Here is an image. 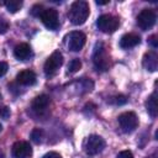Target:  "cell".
Masks as SVG:
<instances>
[{"mask_svg":"<svg viewBox=\"0 0 158 158\" xmlns=\"http://www.w3.org/2000/svg\"><path fill=\"white\" fill-rule=\"evenodd\" d=\"M89 14H90V10H89L88 2L83 0H78L72 4L68 12V17L73 25H83L89 17Z\"/></svg>","mask_w":158,"mask_h":158,"instance_id":"cell-1","label":"cell"},{"mask_svg":"<svg viewBox=\"0 0 158 158\" xmlns=\"http://www.w3.org/2000/svg\"><path fill=\"white\" fill-rule=\"evenodd\" d=\"M93 63L95 68L100 72H105L110 67V57L107 54V51L104 46L102 42L96 43L94 48V54H93Z\"/></svg>","mask_w":158,"mask_h":158,"instance_id":"cell-2","label":"cell"},{"mask_svg":"<svg viewBox=\"0 0 158 158\" xmlns=\"http://www.w3.org/2000/svg\"><path fill=\"white\" fill-rule=\"evenodd\" d=\"M62 64H63V56H62V53L59 51H54L47 58V60L44 63L43 70H44L46 77H48V78L53 77L58 72V69L62 67Z\"/></svg>","mask_w":158,"mask_h":158,"instance_id":"cell-3","label":"cell"},{"mask_svg":"<svg viewBox=\"0 0 158 158\" xmlns=\"http://www.w3.org/2000/svg\"><path fill=\"white\" fill-rule=\"evenodd\" d=\"M120 22L118 19L110 15V14H104L101 16H99V19L96 20V26L101 32L105 33H112L117 30Z\"/></svg>","mask_w":158,"mask_h":158,"instance_id":"cell-4","label":"cell"},{"mask_svg":"<svg viewBox=\"0 0 158 158\" xmlns=\"http://www.w3.org/2000/svg\"><path fill=\"white\" fill-rule=\"evenodd\" d=\"M105 148V141L98 135H91L85 139L84 151L88 156H96Z\"/></svg>","mask_w":158,"mask_h":158,"instance_id":"cell-5","label":"cell"},{"mask_svg":"<svg viewBox=\"0 0 158 158\" xmlns=\"http://www.w3.org/2000/svg\"><path fill=\"white\" fill-rule=\"evenodd\" d=\"M118 125L121 127V130L125 132V133H130L132 131H135L138 126V118H137V115L132 111H126V112H122L118 118Z\"/></svg>","mask_w":158,"mask_h":158,"instance_id":"cell-6","label":"cell"},{"mask_svg":"<svg viewBox=\"0 0 158 158\" xmlns=\"http://www.w3.org/2000/svg\"><path fill=\"white\" fill-rule=\"evenodd\" d=\"M156 20H157V15L152 9H143L137 16V25L141 30L147 31L154 26Z\"/></svg>","mask_w":158,"mask_h":158,"instance_id":"cell-7","label":"cell"},{"mask_svg":"<svg viewBox=\"0 0 158 158\" xmlns=\"http://www.w3.org/2000/svg\"><path fill=\"white\" fill-rule=\"evenodd\" d=\"M41 21L43 22V25L49 28V30H57L59 26V17H58V11L53 7L49 9H44L43 12L40 16Z\"/></svg>","mask_w":158,"mask_h":158,"instance_id":"cell-8","label":"cell"},{"mask_svg":"<svg viewBox=\"0 0 158 158\" xmlns=\"http://www.w3.org/2000/svg\"><path fill=\"white\" fill-rule=\"evenodd\" d=\"M86 41V36L81 31H73L68 36V48L72 52H79Z\"/></svg>","mask_w":158,"mask_h":158,"instance_id":"cell-9","label":"cell"},{"mask_svg":"<svg viewBox=\"0 0 158 158\" xmlns=\"http://www.w3.org/2000/svg\"><path fill=\"white\" fill-rule=\"evenodd\" d=\"M14 158H30L32 156V148L26 141H17L12 146Z\"/></svg>","mask_w":158,"mask_h":158,"instance_id":"cell-10","label":"cell"},{"mask_svg":"<svg viewBox=\"0 0 158 158\" xmlns=\"http://www.w3.org/2000/svg\"><path fill=\"white\" fill-rule=\"evenodd\" d=\"M48 106H49V98H48L47 95H44V94L36 96V98L32 100V104H31L32 110H33L37 115H43L44 112H47Z\"/></svg>","mask_w":158,"mask_h":158,"instance_id":"cell-11","label":"cell"},{"mask_svg":"<svg viewBox=\"0 0 158 158\" xmlns=\"http://www.w3.org/2000/svg\"><path fill=\"white\" fill-rule=\"evenodd\" d=\"M37 80V77H36V73L30 70V69H26V70H21L17 75H16V81L21 85H25V86H31L36 83Z\"/></svg>","mask_w":158,"mask_h":158,"instance_id":"cell-12","label":"cell"},{"mask_svg":"<svg viewBox=\"0 0 158 158\" xmlns=\"http://www.w3.org/2000/svg\"><path fill=\"white\" fill-rule=\"evenodd\" d=\"M143 67L149 72H156L158 69V56L154 51H149L143 56Z\"/></svg>","mask_w":158,"mask_h":158,"instance_id":"cell-13","label":"cell"},{"mask_svg":"<svg viewBox=\"0 0 158 158\" xmlns=\"http://www.w3.org/2000/svg\"><path fill=\"white\" fill-rule=\"evenodd\" d=\"M141 42V37L136 33H126L121 37L120 40V47L123 49H128L132 47H136L137 44H139Z\"/></svg>","mask_w":158,"mask_h":158,"instance_id":"cell-14","label":"cell"},{"mask_svg":"<svg viewBox=\"0 0 158 158\" xmlns=\"http://www.w3.org/2000/svg\"><path fill=\"white\" fill-rule=\"evenodd\" d=\"M14 56L19 60H26L32 56L31 47L27 43H20L14 48Z\"/></svg>","mask_w":158,"mask_h":158,"instance_id":"cell-15","label":"cell"},{"mask_svg":"<svg viewBox=\"0 0 158 158\" xmlns=\"http://www.w3.org/2000/svg\"><path fill=\"white\" fill-rule=\"evenodd\" d=\"M146 109H147L148 114L152 117H156L157 116L158 106H157V94H156V91L147 99V101H146Z\"/></svg>","mask_w":158,"mask_h":158,"instance_id":"cell-16","label":"cell"},{"mask_svg":"<svg viewBox=\"0 0 158 158\" xmlns=\"http://www.w3.org/2000/svg\"><path fill=\"white\" fill-rule=\"evenodd\" d=\"M5 6L9 12L15 14L22 7V1L21 0H9V1H5Z\"/></svg>","mask_w":158,"mask_h":158,"instance_id":"cell-17","label":"cell"},{"mask_svg":"<svg viewBox=\"0 0 158 158\" xmlns=\"http://www.w3.org/2000/svg\"><path fill=\"white\" fill-rule=\"evenodd\" d=\"M43 137H44V133H43V131L41 130V128H35V130H32V132H31V139L35 142V143H41L42 141H43Z\"/></svg>","mask_w":158,"mask_h":158,"instance_id":"cell-18","label":"cell"},{"mask_svg":"<svg viewBox=\"0 0 158 158\" xmlns=\"http://www.w3.org/2000/svg\"><path fill=\"white\" fill-rule=\"evenodd\" d=\"M81 68V60L78 59V58H74L70 60V63L68 64V72L69 73H77L79 69Z\"/></svg>","mask_w":158,"mask_h":158,"instance_id":"cell-19","label":"cell"},{"mask_svg":"<svg viewBox=\"0 0 158 158\" xmlns=\"http://www.w3.org/2000/svg\"><path fill=\"white\" fill-rule=\"evenodd\" d=\"M7 30H9V22L5 19L0 17V33H5Z\"/></svg>","mask_w":158,"mask_h":158,"instance_id":"cell-20","label":"cell"},{"mask_svg":"<svg viewBox=\"0 0 158 158\" xmlns=\"http://www.w3.org/2000/svg\"><path fill=\"white\" fill-rule=\"evenodd\" d=\"M43 7H42V5H35L33 6V9H32V15L33 16H37V17H40L41 16V14L43 12Z\"/></svg>","mask_w":158,"mask_h":158,"instance_id":"cell-21","label":"cell"},{"mask_svg":"<svg viewBox=\"0 0 158 158\" xmlns=\"http://www.w3.org/2000/svg\"><path fill=\"white\" fill-rule=\"evenodd\" d=\"M117 158H135L131 151H121L117 154Z\"/></svg>","mask_w":158,"mask_h":158,"instance_id":"cell-22","label":"cell"},{"mask_svg":"<svg viewBox=\"0 0 158 158\" xmlns=\"http://www.w3.org/2000/svg\"><path fill=\"white\" fill-rule=\"evenodd\" d=\"M0 116L2 118H7L10 116V110L6 107V106H1L0 107Z\"/></svg>","mask_w":158,"mask_h":158,"instance_id":"cell-23","label":"cell"},{"mask_svg":"<svg viewBox=\"0 0 158 158\" xmlns=\"http://www.w3.org/2000/svg\"><path fill=\"white\" fill-rule=\"evenodd\" d=\"M126 101H127V99H126L125 96H122V95L115 96V98H114V100H112V102H115V104H118V105H121V104H125Z\"/></svg>","mask_w":158,"mask_h":158,"instance_id":"cell-24","label":"cell"},{"mask_svg":"<svg viewBox=\"0 0 158 158\" xmlns=\"http://www.w3.org/2000/svg\"><path fill=\"white\" fill-rule=\"evenodd\" d=\"M9 67H7V63L6 62H0V77L5 75L6 72H7Z\"/></svg>","mask_w":158,"mask_h":158,"instance_id":"cell-25","label":"cell"},{"mask_svg":"<svg viewBox=\"0 0 158 158\" xmlns=\"http://www.w3.org/2000/svg\"><path fill=\"white\" fill-rule=\"evenodd\" d=\"M42 158H62V156L59 153H57V152H48Z\"/></svg>","mask_w":158,"mask_h":158,"instance_id":"cell-26","label":"cell"},{"mask_svg":"<svg viewBox=\"0 0 158 158\" xmlns=\"http://www.w3.org/2000/svg\"><path fill=\"white\" fill-rule=\"evenodd\" d=\"M149 43L152 44L153 48H157L158 47V42H157V35H152L149 37Z\"/></svg>","mask_w":158,"mask_h":158,"instance_id":"cell-27","label":"cell"},{"mask_svg":"<svg viewBox=\"0 0 158 158\" xmlns=\"http://www.w3.org/2000/svg\"><path fill=\"white\" fill-rule=\"evenodd\" d=\"M109 1H96V4L98 5H105V4H107Z\"/></svg>","mask_w":158,"mask_h":158,"instance_id":"cell-28","label":"cell"},{"mask_svg":"<svg viewBox=\"0 0 158 158\" xmlns=\"http://www.w3.org/2000/svg\"><path fill=\"white\" fill-rule=\"evenodd\" d=\"M0 158H4V154H2L1 152H0Z\"/></svg>","mask_w":158,"mask_h":158,"instance_id":"cell-29","label":"cell"},{"mask_svg":"<svg viewBox=\"0 0 158 158\" xmlns=\"http://www.w3.org/2000/svg\"><path fill=\"white\" fill-rule=\"evenodd\" d=\"M1 128H2V126H1V123H0V131H1Z\"/></svg>","mask_w":158,"mask_h":158,"instance_id":"cell-30","label":"cell"},{"mask_svg":"<svg viewBox=\"0 0 158 158\" xmlns=\"http://www.w3.org/2000/svg\"><path fill=\"white\" fill-rule=\"evenodd\" d=\"M154 158H156V157H154Z\"/></svg>","mask_w":158,"mask_h":158,"instance_id":"cell-31","label":"cell"}]
</instances>
